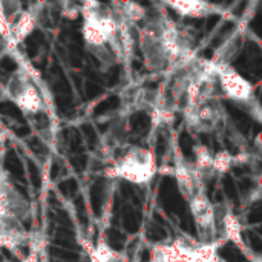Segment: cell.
Wrapping results in <instances>:
<instances>
[{
	"label": "cell",
	"instance_id": "2",
	"mask_svg": "<svg viewBox=\"0 0 262 262\" xmlns=\"http://www.w3.org/2000/svg\"><path fill=\"white\" fill-rule=\"evenodd\" d=\"M157 172L158 164L155 154L147 147L130 146L114 161L111 167L106 169L104 175L120 178L137 186H146L155 178Z\"/></svg>",
	"mask_w": 262,
	"mask_h": 262
},
{
	"label": "cell",
	"instance_id": "17",
	"mask_svg": "<svg viewBox=\"0 0 262 262\" xmlns=\"http://www.w3.org/2000/svg\"><path fill=\"white\" fill-rule=\"evenodd\" d=\"M9 32H11V21L8 20V17H6V14H5V11H3V5H2V2H0V37H2L5 41H8Z\"/></svg>",
	"mask_w": 262,
	"mask_h": 262
},
{
	"label": "cell",
	"instance_id": "1",
	"mask_svg": "<svg viewBox=\"0 0 262 262\" xmlns=\"http://www.w3.org/2000/svg\"><path fill=\"white\" fill-rule=\"evenodd\" d=\"M144 64L157 74H170L195 57V38L166 14L149 20L138 34Z\"/></svg>",
	"mask_w": 262,
	"mask_h": 262
},
{
	"label": "cell",
	"instance_id": "19",
	"mask_svg": "<svg viewBox=\"0 0 262 262\" xmlns=\"http://www.w3.org/2000/svg\"><path fill=\"white\" fill-rule=\"evenodd\" d=\"M2 100H6V95H5V86L0 83V101Z\"/></svg>",
	"mask_w": 262,
	"mask_h": 262
},
{
	"label": "cell",
	"instance_id": "6",
	"mask_svg": "<svg viewBox=\"0 0 262 262\" xmlns=\"http://www.w3.org/2000/svg\"><path fill=\"white\" fill-rule=\"evenodd\" d=\"M215 75L220 89L226 95V98L239 103V104H252L255 100L253 95V84L243 77L236 69L230 64H216L215 63Z\"/></svg>",
	"mask_w": 262,
	"mask_h": 262
},
{
	"label": "cell",
	"instance_id": "13",
	"mask_svg": "<svg viewBox=\"0 0 262 262\" xmlns=\"http://www.w3.org/2000/svg\"><path fill=\"white\" fill-rule=\"evenodd\" d=\"M193 154H195V163H192L193 169H195L196 175L200 177V180L206 184L207 180L215 177V172H213V154L209 150L207 146H203V144L195 146Z\"/></svg>",
	"mask_w": 262,
	"mask_h": 262
},
{
	"label": "cell",
	"instance_id": "10",
	"mask_svg": "<svg viewBox=\"0 0 262 262\" xmlns=\"http://www.w3.org/2000/svg\"><path fill=\"white\" fill-rule=\"evenodd\" d=\"M31 235L23 227V223L14 218H0V247L14 250L29 244Z\"/></svg>",
	"mask_w": 262,
	"mask_h": 262
},
{
	"label": "cell",
	"instance_id": "16",
	"mask_svg": "<svg viewBox=\"0 0 262 262\" xmlns=\"http://www.w3.org/2000/svg\"><path fill=\"white\" fill-rule=\"evenodd\" d=\"M235 164V155L229 150H220L213 155V172L216 173H227Z\"/></svg>",
	"mask_w": 262,
	"mask_h": 262
},
{
	"label": "cell",
	"instance_id": "5",
	"mask_svg": "<svg viewBox=\"0 0 262 262\" xmlns=\"http://www.w3.org/2000/svg\"><path fill=\"white\" fill-rule=\"evenodd\" d=\"M5 95L6 100L12 101L25 114L34 115L43 111L41 95L29 75L23 71H15L11 74L5 84Z\"/></svg>",
	"mask_w": 262,
	"mask_h": 262
},
{
	"label": "cell",
	"instance_id": "20",
	"mask_svg": "<svg viewBox=\"0 0 262 262\" xmlns=\"http://www.w3.org/2000/svg\"><path fill=\"white\" fill-rule=\"evenodd\" d=\"M89 262H92V261H89Z\"/></svg>",
	"mask_w": 262,
	"mask_h": 262
},
{
	"label": "cell",
	"instance_id": "9",
	"mask_svg": "<svg viewBox=\"0 0 262 262\" xmlns=\"http://www.w3.org/2000/svg\"><path fill=\"white\" fill-rule=\"evenodd\" d=\"M172 172L177 180L178 190L187 203L192 198H195L198 193L206 192V184L200 180V177L196 175V172L193 169V164L189 163L187 160H184V158L175 160Z\"/></svg>",
	"mask_w": 262,
	"mask_h": 262
},
{
	"label": "cell",
	"instance_id": "3",
	"mask_svg": "<svg viewBox=\"0 0 262 262\" xmlns=\"http://www.w3.org/2000/svg\"><path fill=\"white\" fill-rule=\"evenodd\" d=\"M83 15V38L86 49H95L101 46H109L112 35L117 31V21L114 12L107 3L88 0L81 5Z\"/></svg>",
	"mask_w": 262,
	"mask_h": 262
},
{
	"label": "cell",
	"instance_id": "12",
	"mask_svg": "<svg viewBox=\"0 0 262 262\" xmlns=\"http://www.w3.org/2000/svg\"><path fill=\"white\" fill-rule=\"evenodd\" d=\"M38 17L37 12L32 9L28 11H21L11 23V32H9V38H8V46L9 48H15L17 45H20L37 26Z\"/></svg>",
	"mask_w": 262,
	"mask_h": 262
},
{
	"label": "cell",
	"instance_id": "8",
	"mask_svg": "<svg viewBox=\"0 0 262 262\" xmlns=\"http://www.w3.org/2000/svg\"><path fill=\"white\" fill-rule=\"evenodd\" d=\"M31 213V206L23 193L14 186L5 170H0V218L25 221Z\"/></svg>",
	"mask_w": 262,
	"mask_h": 262
},
{
	"label": "cell",
	"instance_id": "4",
	"mask_svg": "<svg viewBox=\"0 0 262 262\" xmlns=\"http://www.w3.org/2000/svg\"><path fill=\"white\" fill-rule=\"evenodd\" d=\"M186 123L196 134L215 132L224 120V111L216 95H200L196 103L184 112Z\"/></svg>",
	"mask_w": 262,
	"mask_h": 262
},
{
	"label": "cell",
	"instance_id": "7",
	"mask_svg": "<svg viewBox=\"0 0 262 262\" xmlns=\"http://www.w3.org/2000/svg\"><path fill=\"white\" fill-rule=\"evenodd\" d=\"M189 209L196 227L198 241L204 244L218 243V232H216V216H215V204L209 200L206 192L198 193L195 198L189 201ZM224 243V241H221Z\"/></svg>",
	"mask_w": 262,
	"mask_h": 262
},
{
	"label": "cell",
	"instance_id": "18",
	"mask_svg": "<svg viewBox=\"0 0 262 262\" xmlns=\"http://www.w3.org/2000/svg\"><path fill=\"white\" fill-rule=\"evenodd\" d=\"M23 262H40V258H38V250L31 249V253L23 259Z\"/></svg>",
	"mask_w": 262,
	"mask_h": 262
},
{
	"label": "cell",
	"instance_id": "11",
	"mask_svg": "<svg viewBox=\"0 0 262 262\" xmlns=\"http://www.w3.org/2000/svg\"><path fill=\"white\" fill-rule=\"evenodd\" d=\"M164 6L170 8L172 11H175L183 17H193V18L221 12L220 6L206 0H172V2H164Z\"/></svg>",
	"mask_w": 262,
	"mask_h": 262
},
{
	"label": "cell",
	"instance_id": "15",
	"mask_svg": "<svg viewBox=\"0 0 262 262\" xmlns=\"http://www.w3.org/2000/svg\"><path fill=\"white\" fill-rule=\"evenodd\" d=\"M92 262H127V258L124 253L114 250L111 246L106 244V241L100 239L97 247L91 253Z\"/></svg>",
	"mask_w": 262,
	"mask_h": 262
},
{
	"label": "cell",
	"instance_id": "14",
	"mask_svg": "<svg viewBox=\"0 0 262 262\" xmlns=\"http://www.w3.org/2000/svg\"><path fill=\"white\" fill-rule=\"evenodd\" d=\"M150 262H187L173 241H163L152 246Z\"/></svg>",
	"mask_w": 262,
	"mask_h": 262
}]
</instances>
